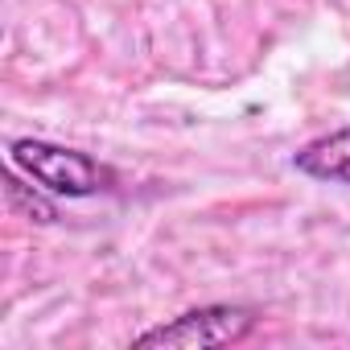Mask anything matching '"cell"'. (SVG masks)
Segmentation results:
<instances>
[{
    "label": "cell",
    "instance_id": "obj_1",
    "mask_svg": "<svg viewBox=\"0 0 350 350\" xmlns=\"http://www.w3.org/2000/svg\"><path fill=\"white\" fill-rule=\"evenodd\" d=\"M9 157L21 173L50 190V194H62V198H91L99 190H111V169L99 165L95 157L79 152V148H62V144H50V140H13L9 144Z\"/></svg>",
    "mask_w": 350,
    "mask_h": 350
},
{
    "label": "cell",
    "instance_id": "obj_2",
    "mask_svg": "<svg viewBox=\"0 0 350 350\" xmlns=\"http://www.w3.org/2000/svg\"><path fill=\"white\" fill-rule=\"evenodd\" d=\"M256 309L243 305H206V309H190L182 317H173L169 325L144 329L140 338H132V346H178V350H202V346H231L243 342L256 329Z\"/></svg>",
    "mask_w": 350,
    "mask_h": 350
},
{
    "label": "cell",
    "instance_id": "obj_3",
    "mask_svg": "<svg viewBox=\"0 0 350 350\" xmlns=\"http://www.w3.org/2000/svg\"><path fill=\"white\" fill-rule=\"evenodd\" d=\"M293 165L301 173H309V178L317 182H338V186H350V128H338L329 136H317L309 140Z\"/></svg>",
    "mask_w": 350,
    "mask_h": 350
},
{
    "label": "cell",
    "instance_id": "obj_4",
    "mask_svg": "<svg viewBox=\"0 0 350 350\" xmlns=\"http://www.w3.org/2000/svg\"><path fill=\"white\" fill-rule=\"evenodd\" d=\"M5 194H9V206H13V211H25L33 223H54V219H58V211H54L42 194H29L17 178H5Z\"/></svg>",
    "mask_w": 350,
    "mask_h": 350
}]
</instances>
